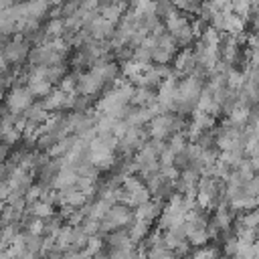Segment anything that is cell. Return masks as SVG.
<instances>
[{"mask_svg": "<svg viewBox=\"0 0 259 259\" xmlns=\"http://www.w3.org/2000/svg\"><path fill=\"white\" fill-rule=\"evenodd\" d=\"M2 55H4V59H6L8 63H20V61L28 55V45H26L22 38H16V40L4 45Z\"/></svg>", "mask_w": 259, "mask_h": 259, "instance_id": "cell-4", "label": "cell"}, {"mask_svg": "<svg viewBox=\"0 0 259 259\" xmlns=\"http://www.w3.org/2000/svg\"><path fill=\"white\" fill-rule=\"evenodd\" d=\"M229 4H231V10H235V14H239V16H247V12L251 10V4H249V0H229ZM255 10V8H253Z\"/></svg>", "mask_w": 259, "mask_h": 259, "instance_id": "cell-14", "label": "cell"}, {"mask_svg": "<svg viewBox=\"0 0 259 259\" xmlns=\"http://www.w3.org/2000/svg\"><path fill=\"white\" fill-rule=\"evenodd\" d=\"M148 227H150V223H148V221L136 219V223L130 227V233H127V237H130L132 241H140V239H144V237L148 235Z\"/></svg>", "mask_w": 259, "mask_h": 259, "instance_id": "cell-9", "label": "cell"}, {"mask_svg": "<svg viewBox=\"0 0 259 259\" xmlns=\"http://www.w3.org/2000/svg\"><path fill=\"white\" fill-rule=\"evenodd\" d=\"M28 91L32 95H47L51 91V81L47 79H28Z\"/></svg>", "mask_w": 259, "mask_h": 259, "instance_id": "cell-11", "label": "cell"}, {"mask_svg": "<svg viewBox=\"0 0 259 259\" xmlns=\"http://www.w3.org/2000/svg\"><path fill=\"white\" fill-rule=\"evenodd\" d=\"M130 221H132V212H130L127 204L113 202V204H109L107 212L99 221V231H111V229H117L121 225H130Z\"/></svg>", "mask_w": 259, "mask_h": 259, "instance_id": "cell-1", "label": "cell"}, {"mask_svg": "<svg viewBox=\"0 0 259 259\" xmlns=\"http://www.w3.org/2000/svg\"><path fill=\"white\" fill-rule=\"evenodd\" d=\"M184 146H186V138H184L182 134H174V136H172V140H170V146H166V148L178 156V154L184 150Z\"/></svg>", "mask_w": 259, "mask_h": 259, "instance_id": "cell-16", "label": "cell"}, {"mask_svg": "<svg viewBox=\"0 0 259 259\" xmlns=\"http://www.w3.org/2000/svg\"><path fill=\"white\" fill-rule=\"evenodd\" d=\"M75 83H77V81H75L73 75H63V77H61V87H59V89L65 91V93H69V91L75 89Z\"/></svg>", "mask_w": 259, "mask_h": 259, "instance_id": "cell-18", "label": "cell"}, {"mask_svg": "<svg viewBox=\"0 0 259 259\" xmlns=\"http://www.w3.org/2000/svg\"><path fill=\"white\" fill-rule=\"evenodd\" d=\"M172 4L180 10H186V12H198L200 8V0H172Z\"/></svg>", "mask_w": 259, "mask_h": 259, "instance_id": "cell-15", "label": "cell"}, {"mask_svg": "<svg viewBox=\"0 0 259 259\" xmlns=\"http://www.w3.org/2000/svg\"><path fill=\"white\" fill-rule=\"evenodd\" d=\"M65 91H61V89H51L49 93H47V99L42 101V107L47 109V111H53V109H61L63 105H65Z\"/></svg>", "mask_w": 259, "mask_h": 259, "instance_id": "cell-7", "label": "cell"}, {"mask_svg": "<svg viewBox=\"0 0 259 259\" xmlns=\"http://www.w3.org/2000/svg\"><path fill=\"white\" fill-rule=\"evenodd\" d=\"M51 2H55V4H59V2H61V0H51Z\"/></svg>", "mask_w": 259, "mask_h": 259, "instance_id": "cell-20", "label": "cell"}, {"mask_svg": "<svg viewBox=\"0 0 259 259\" xmlns=\"http://www.w3.org/2000/svg\"><path fill=\"white\" fill-rule=\"evenodd\" d=\"M65 32V20H61V18H53L49 24H47V28H45V40H49V38H57V36H61Z\"/></svg>", "mask_w": 259, "mask_h": 259, "instance_id": "cell-10", "label": "cell"}, {"mask_svg": "<svg viewBox=\"0 0 259 259\" xmlns=\"http://www.w3.org/2000/svg\"><path fill=\"white\" fill-rule=\"evenodd\" d=\"M103 77H101V73H99V69L97 67H91V71H87V73H83L79 79H77V83H75V87H77V91L79 93H83V95H95L101 87H103Z\"/></svg>", "mask_w": 259, "mask_h": 259, "instance_id": "cell-2", "label": "cell"}, {"mask_svg": "<svg viewBox=\"0 0 259 259\" xmlns=\"http://www.w3.org/2000/svg\"><path fill=\"white\" fill-rule=\"evenodd\" d=\"M22 115H24V119H26L28 123H34V125L45 123V121L49 119V111L42 107V103H40V105H28Z\"/></svg>", "mask_w": 259, "mask_h": 259, "instance_id": "cell-5", "label": "cell"}, {"mask_svg": "<svg viewBox=\"0 0 259 259\" xmlns=\"http://www.w3.org/2000/svg\"><path fill=\"white\" fill-rule=\"evenodd\" d=\"M257 223H259V214L257 210H251L247 214H243L239 219V227H251V229H257Z\"/></svg>", "mask_w": 259, "mask_h": 259, "instance_id": "cell-17", "label": "cell"}, {"mask_svg": "<svg viewBox=\"0 0 259 259\" xmlns=\"http://www.w3.org/2000/svg\"><path fill=\"white\" fill-rule=\"evenodd\" d=\"M194 255L196 257H217L219 251H214V249H202V251H196Z\"/></svg>", "mask_w": 259, "mask_h": 259, "instance_id": "cell-19", "label": "cell"}, {"mask_svg": "<svg viewBox=\"0 0 259 259\" xmlns=\"http://www.w3.org/2000/svg\"><path fill=\"white\" fill-rule=\"evenodd\" d=\"M30 101H32V93L28 91V87H16L10 91L6 105H8L10 113H20L30 105Z\"/></svg>", "mask_w": 259, "mask_h": 259, "instance_id": "cell-3", "label": "cell"}, {"mask_svg": "<svg viewBox=\"0 0 259 259\" xmlns=\"http://www.w3.org/2000/svg\"><path fill=\"white\" fill-rule=\"evenodd\" d=\"M30 214L40 217V219H47L49 214H53V204L47 202V200H42V198H38V200H34V204H30Z\"/></svg>", "mask_w": 259, "mask_h": 259, "instance_id": "cell-13", "label": "cell"}, {"mask_svg": "<svg viewBox=\"0 0 259 259\" xmlns=\"http://www.w3.org/2000/svg\"><path fill=\"white\" fill-rule=\"evenodd\" d=\"M255 204H257V198L249 196V194H241V196L231 200V206L235 210H249V208H255Z\"/></svg>", "mask_w": 259, "mask_h": 259, "instance_id": "cell-12", "label": "cell"}, {"mask_svg": "<svg viewBox=\"0 0 259 259\" xmlns=\"http://www.w3.org/2000/svg\"><path fill=\"white\" fill-rule=\"evenodd\" d=\"M158 212H160V204H158V202H152V200L148 198V200H144L142 204H138V210L134 212V217L150 223L154 217H158Z\"/></svg>", "mask_w": 259, "mask_h": 259, "instance_id": "cell-6", "label": "cell"}, {"mask_svg": "<svg viewBox=\"0 0 259 259\" xmlns=\"http://www.w3.org/2000/svg\"><path fill=\"white\" fill-rule=\"evenodd\" d=\"M130 101H132L134 105H150L152 101H156V97H154V93L150 91V87H140V89H134Z\"/></svg>", "mask_w": 259, "mask_h": 259, "instance_id": "cell-8", "label": "cell"}]
</instances>
